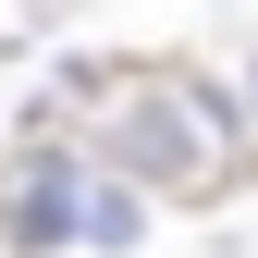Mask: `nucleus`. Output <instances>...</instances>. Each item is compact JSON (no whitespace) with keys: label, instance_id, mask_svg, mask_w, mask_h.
I'll use <instances>...</instances> for the list:
<instances>
[{"label":"nucleus","instance_id":"1","mask_svg":"<svg viewBox=\"0 0 258 258\" xmlns=\"http://www.w3.org/2000/svg\"><path fill=\"white\" fill-rule=\"evenodd\" d=\"M221 111L209 86H184V99H148V111H123L111 123V160L123 172H148V184H184V172H209V136H221Z\"/></svg>","mask_w":258,"mask_h":258},{"label":"nucleus","instance_id":"2","mask_svg":"<svg viewBox=\"0 0 258 258\" xmlns=\"http://www.w3.org/2000/svg\"><path fill=\"white\" fill-rule=\"evenodd\" d=\"M13 246H61L74 234V160H25V197H0Z\"/></svg>","mask_w":258,"mask_h":258},{"label":"nucleus","instance_id":"3","mask_svg":"<svg viewBox=\"0 0 258 258\" xmlns=\"http://www.w3.org/2000/svg\"><path fill=\"white\" fill-rule=\"evenodd\" d=\"M136 221H148L136 184H74V234H86V246H136Z\"/></svg>","mask_w":258,"mask_h":258}]
</instances>
